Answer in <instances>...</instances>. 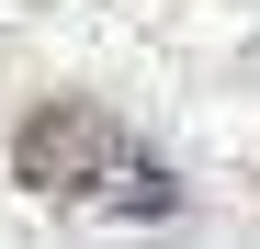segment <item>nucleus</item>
<instances>
[{
    "instance_id": "obj_1",
    "label": "nucleus",
    "mask_w": 260,
    "mask_h": 249,
    "mask_svg": "<svg viewBox=\"0 0 260 249\" xmlns=\"http://www.w3.org/2000/svg\"><path fill=\"white\" fill-rule=\"evenodd\" d=\"M124 170H136L124 124H113L102 102H79V91L34 102V113H23V136H12V181H23V193H46V204H102Z\"/></svg>"
}]
</instances>
